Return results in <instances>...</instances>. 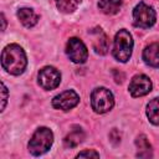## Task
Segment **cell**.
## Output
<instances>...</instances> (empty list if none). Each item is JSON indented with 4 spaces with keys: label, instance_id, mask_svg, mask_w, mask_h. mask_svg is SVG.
I'll return each mask as SVG.
<instances>
[{
    "label": "cell",
    "instance_id": "1",
    "mask_svg": "<svg viewBox=\"0 0 159 159\" xmlns=\"http://www.w3.org/2000/svg\"><path fill=\"white\" fill-rule=\"evenodd\" d=\"M1 65L2 68L11 75L16 76L22 73L27 65V60L24 50L16 43L7 45L1 53Z\"/></svg>",
    "mask_w": 159,
    "mask_h": 159
},
{
    "label": "cell",
    "instance_id": "2",
    "mask_svg": "<svg viewBox=\"0 0 159 159\" xmlns=\"http://www.w3.org/2000/svg\"><path fill=\"white\" fill-rule=\"evenodd\" d=\"M52 142H53L52 132L46 127H41V128L36 129V132L34 133L32 138L30 139L29 150L35 157L42 155L43 153H46L51 148Z\"/></svg>",
    "mask_w": 159,
    "mask_h": 159
},
{
    "label": "cell",
    "instance_id": "3",
    "mask_svg": "<svg viewBox=\"0 0 159 159\" xmlns=\"http://www.w3.org/2000/svg\"><path fill=\"white\" fill-rule=\"evenodd\" d=\"M133 50V40L130 34L127 30H119L114 37L113 46V56L117 61L127 62L132 55Z\"/></svg>",
    "mask_w": 159,
    "mask_h": 159
},
{
    "label": "cell",
    "instance_id": "4",
    "mask_svg": "<svg viewBox=\"0 0 159 159\" xmlns=\"http://www.w3.org/2000/svg\"><path fill=\"white\" fill-rule=\"evenodd\" d=\"M113 104L114 98L109 89L99 87L93 89V92L91 93V106L96 113H106L112 109Z\"/></svg>",
    "mask_w": 159,
    "mask_h": 159
},
{
    "label": "cell",
    "instance_id": "5",
    "mask_svg": "<svg viewBox=\"0 0 159 159\" xmlns=\"http://www.w3.org/2000/svg\"><path fill=\"white\" fill-rule=\"evenodd\" d=\"M133 19H134V25L137 27L148 29L155 24L157 15H155V11L153 10L152 6H149L144 2H139L134 7Z\"/></svg>",
    "mask_w": 159,
    "mask_h": 159
},
{
    "label": "cell",
    "instance_id": "6",
    "mask_svg": "<svg viewBox=\"0 0 159 159\" xmlns=\"http://www.w3.org/2000/svg\"><path fill=\"white\" fill-rule=\"evenodd\" d=\"M66 53L75 63H83L88 57L86 45L77 37H71L66 45Z\"/></svg>",
    "mask_w": 159,
    "mask_h": 159
},
{
    "label": "cell",
    "instance_id": "7",
    "mask_svg": "<svg viewBox=\"0 0 159 159\" xmlns=\"http://www.w3.org/2000/svg\"><path fill=\"white\" fill-rule=\"evenodd\" d=\"M61 82L60 72L51 66H46L39 71V84L43 89H53Z\"/></svg>",
    "mask_w": 159,
    "mask_h": 159
},
{
    "label": "cell",
    "instance_id": "8",
    "mask_svg": "<svg viewBox=\"0 0 159 159\" xmlns=\"http://www.w3.org/2000/svg\"><path fill=\"white\" fill-rule=\"evenodd\" d=\"M80 102V97L78 94L70 89V91H65L61 94L56 96L52 99V106L56 109H62V111H70L71 108L76 107L77 103Z\"/></svg>",
    "mask_w": 159,
    "mask_h": 159
},
{
    "label": "cell",
    "instance_id": "9",
    "mask_svg": "<svg viewBox=\"0 0 159 159\" xmlns=\"http://www.w3.org/2000/svg\"><path fill=\"white\" fill-rule=\"evenodd\" d=\"M152 91V82L145 75H137L129 83V92L133 97H142Z\"/></svg>",
    "mask_w": 159,
    "mask_h": 159
},
{
    "label": "cell",
    "instance_id": "10",
    "mask_svg": "<svg viewBox=\"0 0 159 159\" xmlns=\"http://www.w3.org/2000/svg\"><path fill=\"white\" fill-rule=\"evenodd\" d=\"M89 34L92 36V47H93L94 52L98 53V55L107 53L108 47H109V43H108V37L102 31V29L96 27V29L91 30Z\"/></svg>",
    "mask_w": 159,
    "mask_h": 159
},
{
    "label": "cell",
    "instance_id": "11",
    "mask_svg": "<svg viewBox=\"0 0 159 159\" xmlns=\"http://www.w3.org/2000/svg\"><path fill=\"white\" fill-rule=\"evenodd\" d=\"M84 137H86V135H84L83 129H82L81 127H78V125H73L72 129L70 130V133H68V134L65 137V139H63L65 147H67V148H75V147H77L80 143L83 142Z\"/></svg>",
    "mask_w": 159,
    "mask_h": 159
},
{
    "label": "cell",
    "instance_id": "12",
    "mask_svg": "<svg viewBox=\"0 0 159 159\" xmlns=\"http://www.w3.org/2000/svg\"><path fill=\"white\" fill-rule=\"evenodd\" d=\"M143 60L152 67H159V42H154L144 48Z\"/></svg>",
    "mask_w": 159,
    "mask_h": 159
},
{
    "label": "cell",
    "instance_id": "13",
    "mask_svg": "<svg viewBox=\"0 0 159 159\" xmlns=\"http://www.w3.org/2000/svg\"><path fill=\"white\" fill-rule=\"evenodd\" d=\"M17 17H19V20L21 21V24L25 27H32V26H35L37 24V20H39V16L36 15V12L32 9H29V7L19 9Z\"/></svg>",
    "mask_w": 159,
    "mask_h": 159
},
{
    "label": "cell",
    "instance_id": "14",
    "mask_svg": "<svg viewBox=\"0 0 159 159\" xmlns=\"http://www.w3.org/2000/svg\"><path fill=\"white\" fill-rule=\"evenodd\" d=\"M135 145L138 148V153H137V157L138 158H150L153 155L152 154L150 143H149L148 138L144 134L138 135V138L135 139Z\"/></svg>",
    "mask_w": 159,
    "mask_h": 159
},
{
    "label": "cell",
    "instance_id": "15",
    "mask_svg": "<svg viewBox=\"0 0 159 159\" xmlns=\"http://www.w3.org/2000/svg\"><path fill=\"white\" fill-rule=\"evenodd\" d=\"M120 6H122V0H99L98 1L99 10L107 15L117 14Z\"/></svg>",
    "mask_w": 159,
    "mask_h": 159
},
{
    "label": "cell",
    "instance_id": "16",
    "mask_svg": "<svg viewBox=\"0 0 159 159\" xmlns=\"http://www.w3.org/2000/svg\"><path fill=\"white\" fill-rule=\"evenodd\" d=\"M147 116L149 118V120L155 124L159 125V97L153 98L148 106H147Z\"/></svg>",
    "mask_w": 159,
    "mask_h": 159
},
{
    "label": "cell",
    "instance_id": "17",
    "mask_svg": "<svg viewBox=\"0 0 159 159\" xmlns=\"http://www.w3.org/2000/svg\"><path fill=\"white\" fill-rule=\"evenodd\" d=\"M55 1H56L57 9L65 14L73 12L81 4V0H55Z\"/></svg>",
    "mask_w": 159,
    "mask_h": 159
},
{
    "label": "cell",
    "instance_id": "18",
    "mask_svg": "<svg viewBox=\"0 0 159 159\" xmlns=\"http://www.w3.org/2000/svg\"><path fill=\"white\" fill-rule=\"evenodd\" d=\"M77 158H99V154L93 149H87V150L80 152L77 154Z\"/></svg>",
    "mask_w": 159,
    "mask_h": 159
},
{
    "label": "cell",
    "instance_id": "19",
    "mask_svg": "<svg viewBox=\"0 0 159 159\" xmlns=\"http://www.w3.org/2000/svg\"><path fill=\"white\" fill-rule=\"evenodd\" d=\"M109 140L116 145L120 142V132L118 129H112L109 133Z\"/></svg>",
    "mask_w": 159,
    "mask_h": 159
},
{
    "label": "cell",
    "instance_id": "20",
    "mask_svg": "<svg viewBox=\"0 0 159 159\" xmlns=\"http://www.w3.org/2000/svg\"><path fill=\"white\" fill-rule=\"evenodd\" d=\"M1 101H2L1 111H4L5 109V106H6V102H7V88L5 87L4 83H1Z\"/></svg>",
    "mask_w": 159,
    "mask_h": 159
},
{
    "label": "cell",
    "instance_id": "21",
    "mask_svg": "<svg viewBox=\"0 0 159 159\" xmlns=\"http://www.w3.org/2000/svg\"><path fill=\"white\" fill-rule=\"evenodd\" d=\"M113 77H114V81L117 83H122L123 80H124V73L120 72V71H118V70H114L113 71Z\"/></svg>",
    "mask_w": 159,
    "mask_h": 159
},
{
    "label": "cell",
    "instance_id": "22",
    "mask_svg": "<svg viewBox=\"0 0 159 159\" xmlns=\"http://www.w3.org/2000/svg\"><path fill=\"white\" fill-rule=\"evenodd\" d=\"M1 21H2V27H1V30L4 31V30H5V27H6V20H5L4 14H1Z\"/></svg>",
    "mask_w": 159,
    "mask_h": 159
}]
</instances>
